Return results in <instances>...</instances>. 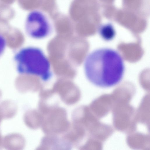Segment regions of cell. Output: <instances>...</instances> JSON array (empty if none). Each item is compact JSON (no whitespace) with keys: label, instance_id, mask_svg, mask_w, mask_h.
<instances>
[{"label":"cell","instance_id":"1","mask_svg":"<svg viewBox=\"0 0 150 150\" xmlns=\"http://www.w3.org/2000/svg\"><path fill=\"white\" fill-rule=\"evenodd\" d=\"M85 76L90 82L101 88L114 86L121 81L125 66L120 54L110 48L96 50L89 54L84 63Z\"/></svg>","mask_w":150,"mask_h":150},{"label":"cell","instance_id":"2","mask_svg":"<svg viewBox=\"0 0 150 150\" xmlns=\"http://www.w3.org/2000/svg\"><path fill=\"white\" fill-rule=\"evenodd\" d=\"M14 59L17 71L20 74L36 76L45 82L52 76L50 62L40 48H23L15 54Z\"/></svg>","mask_w":150,"mask_h":150},{"label":"cell","instance_id":"3","mask_svg":"<svg viewBox=\"0 0 150 150\" xmlns=\"http://www.w3.org/2000/svg\"><path fill=\"white\" fill-rule=\"evenodd\" d=\"M25 28L27 34L35 39H42L51 33L52 27L50 19L44 12L38 9L30 11L26 16Z\"/></svg>","mask_w":150,"mask_h":150},{"label":"cell","instance_id":"4","mask_svg":"<svg viewBox=\"0 0 150 150\" xmlns=\"http://www.w3.org/2000/svg\"><path fill=\"white\" fill-rule=\"evenodd\" d=\"M25 144V138L21 134L18 133H10L3 137V148L6 150H22Z\"/></svg>","mask_w":150,"mask_h":150},{"label":"cell","instance_id":"5","mask_svg":"<svg viewBox=\"0 0 150 150\" xmlns=\"http://www.w3.org/2000/svg\"><path fill=\"white\" fill-rule=\"evenodd\" d=\"M18 108L16 103L9 100L0 102V110L4 120L12 118L16 115Z\"/></svg>","mask_w":150,"mask_h":150},{"label":"cell","instance_id":"6","mask_svg":"<svg viewBox=\"0 0 150 150\" xmlns=\"http://www.w3.org/2000/svg\"><path fill=\"white\" fill-rule=\"evenodd\" d=\"M100 34L103 39L109 41L114 38L115 33L113 28L111 25H106L103 26L100 29Z\"/></svg>","mask_w":150,"mask_h":150},{"label":"cell","instance_id":"7","mask_svg":"<svg viewBox=\"0 0 150 150\" xmlns=\"http://www.w3.org/2000/svg\"><path fill=\"white\" fill-rule=\"evenodd\" d=\"M6 41L4 37L0 34V57L4 52L6 47Z\"/></svg>","mask_w":150,"mask_h":150},{"label":"cell","instance_id":"8","mask_svg":"<svg viewBox=\"0 0 150 150\" xmlns=\"http://www.w3.org/2000/svg\"><path fill=\"white\" fill-rule=\"evenodd\" d=\"M3 137H2V135L0 129V149H2V148H3Z\"/></svg>","mask_w":150,"mask_h":150},{"label":"cell","instance_id":"9","mask_svg":"<svg viewBox=\"0 0 150 150\" xmlns=\"http://www.w3.org/2000/svg\"><path fill=\"white\" fill-rule=\"evenodd\" d=\"M1 96H2V95H1V93L0 92V99H1Z\"/></svg>","mask_w":150,"mask_h":150}]
</instances>
